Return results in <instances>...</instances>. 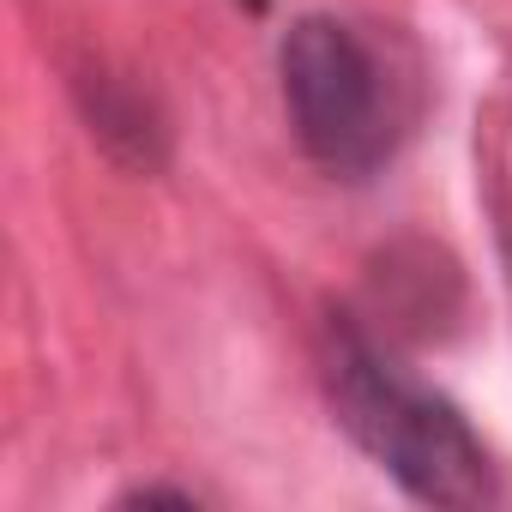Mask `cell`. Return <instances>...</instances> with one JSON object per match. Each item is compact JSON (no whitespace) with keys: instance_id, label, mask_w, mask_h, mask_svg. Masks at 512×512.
<instances>
[{"instance_id":"cell-2","label":"cell","mask_w":512,"mask_h":512,"mask_svg":"<svg viewBox=\"0 0 512 512\" xmlns=\"http://www.w3.org/2000/svg\"><path fill=\"white\" fill-rule=\"evenodd\" d=\"M278 67H284V103H290L296 139L320 169L362 181L398 151L410 97L392 61L380 55V43H368V31H356L350 19L314 13L284 37Z\"/></svg>"},{"instance_id":"cell-3","label":"cell","mask_w":512,"mask_h":512,"mask_svg":"<svg viewBox=\"0 0 512 512\" xmlns=\"http://www.w3.org/2000/svg\"><path fill=\"white\" fill-rule=\"evenodd\" d=\"M91 133H97L103 145H115V151H121V133H127V139H133V157H139L145 169L163 157L157 145H145V139H157L163 127H151V121H145V103H139V97H121L109 79L97 85V103H91Z\"/></svg>"},{"instance_id":"cell-1","label":"cell","mask_w":512,"mask_h":512,"mask_svg":"<svg viewBox=\"0 0 512 512\" xmlns=\"http://www.w3.org/2000/svg\"><path fill=\"white\" fill-rule=\"evenodd\" d=\"M332 410L344 434L386 470L398 476L416 500L428 506H488L500 494L494 464L482 440L458 422L452 404L428 398L404 374H392L350 326H332L326 356H320Z\"/></svg>"}]
</instances>
